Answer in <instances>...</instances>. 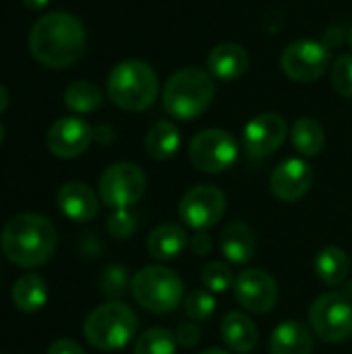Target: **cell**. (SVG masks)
Masks as SVG:
<instances>
[{
	"label": "cell",
	"mask_w": 352,
	"mask_h": 354,
	"mask_svg": "<svg viewBox=\"0 0 352 354\" xmlns=\"http://www.w3.org/2000/svg\"><path fill=\"white\" fill-rule=\"evenodd\" d=\"M85 44L87 33L83 23L64 10L39 17L29 31V50L33 58L50 68H64L77 62Z\"/></svg>",
	"instance_id": "1"
},
{
	"label": "cell",
	"mask_w": 352,
	"mask_h": 354,
	"mask_svg": "<svg viewBox=\"0 0 352 354\" xmlns=\"http://www.w3.org/2000/svg\"><path fill=\"white\" fill-rule=\"evenodd\" d=\"M58 234L54 224L39 214H19L2 228V251L19 268L33 270L50 261Z\"/></svg>",
	"instance_id": "2"
},
{
	"label": "cell",
	"mask_w": 352,
	"mask_h": 354,
	"mask_svg": "<svg viewBox=\"0 0 352 354\" xmlns=\"http://www.w3.org/2000/svg\"><path fill=\"white\" fill-rule=\"evenodd\" d=\"M214 95L216 79L210 75V71L199 66H185L166 81L162 89V104L174 118L193 120L212 106Z\"/></svg>",
	"instance_id": "3"
},
{
	"label": "cell",
	"mask_w": 352,
	"mask_h": 354,
	"mask_svg": "<svg viewBox=\"0 0 352 354\" xmlns=\"http://www.w3.org/2000/svg\"><path fill=\"white\" fill-rule=\"evenodd\" d=\"M160 81L145 60H122L108 75L110 100L127 112H143L158 97Z\"/></svg>",
	"instance_id": "4"
},
{
	"label": "cell",
	"mask_w": 352,
	"mask_h": 354,
	"mask_svg": "<svg viewBox=\"0 0 352 354\" xmlns=\"http://www.w3.org/2000/svg\"><path fill=\"white\" fill-rule=\"evenodd\" d=\"M137 326L139 319L129 305L110 301L87 315L83 334L87 342L98 351H120L135 338Z\"/></svg>",
	"instance_id": "5"
},
{
	"label": "cell",
	"mask_w": 352,
	"mask_h": 354,
	"mask_svg": "<svg viewBox=\"0 0 352 354\" xmlns=\"http://www.w3.org/2000/svg\"><path fill=\"white\" fill-rule=\"evenodd\" d=\"M131 292L145 311L162 315L174 311L183 303L185 284L174 270L164 266H147L135 274Z\"/></svg>",
	"instance_id": "6"
},
{
	"label": "cell",
	"mask_w": 352,
	"mask_h": 354,
	"mask_svg": "<svg viewBox=\"0 0 352 354\" xmlns=\"http://www.w3.org/2000/svg\"><path fill=\"white\" fill-rule=\"evenodd\" d=\"M309 322L319 340L330 344L346 342L352 336V299L344 292L317 297L311 305Z\"/></svg>",
	"instance_id": "7"
},
{
	"label": "cell",
	"mask_w": 352,
	"mask_h": 354,
	"mask_svg": "<svg viewBox=\"0 0 352 354\" xmlns=\"http://www.w3.org/2000/svg\"><path fill=\"white\" fill-rule=\"evenodd\" d=\"M147 189L145 172L133 162H118L104 170L98 183V193L104 205L112 209L133 207Z\"/></svg>",
	"instance_id": "8"
},
{
	"label": "cell",
	"mask_w": 352,
	"mask_h": 354,
	"mask_svg": "<svg viewBox=\"0 0 352 354\" xmlns=\"http://www.w3.org/2000/svg\"><path fill=\"white\" fill-rule=\"evenodd\" d=\"M239 158L237 139L224 129H205L189 143L191 164L205 174H220L234 166Z\"/></svg>",
	"instance_id": "9"
},
{
	"label": "cell",
	"mask_w": 352,
	"mask_h": 354,
	"mask_svg": "<svg viewBox=\"0 0 352 354\" xmlns=\"http://www.w3.org/2000/svg\"><path fill=\"white\" fill-rule=\"evenodd\" d=\"M332 64L330 48L315 39H297L280 54L284 75L297 83H313L326 75Z\"/></svg>",
	"instance_id": "10"
},
{
	"label": "cell",
	"mask_w": 352,
	"mask_h": 354,
	"mask_svg": "<svg viewBox=\"0 0 352 354\" xmlns=\"http://www.w3.org/2000/svg\"><path fill=\"white\" fill-rule=\"evenodd\" d=\"M224 212L226 197L214 185H197L189 189L178 203L180 220L197 232L214 228L222 220Z\"/></svg>",
	"instance_id": "11"
},
{
	"label": "cell",
	"mask_w": 352,
	"mask_h": 354,
	"mask_svg": "<svg viewBox=\"0 0 352 354\" xmlns=\"http://www.w3.org/2000/svg\"><path fill=\"white\" fill-rule=\"evenodd\" d=\"M234 297L251 313H270L278 303V284L263 270H245L234 280Z\"/></svg>",
	"instance_id": "12"
},
{
	"label": "cell",
	"mask_w": 352,
	"mask_h": 354,
	"mask_svg": "<svg viewBox=\"0 0 352 354\" xmlns=\"http://www.w3.org/2000/svg\"><path fill=\"white\" fill-rule=\"evenodd\" d=\"M288 133L286 120L276 112H263L251 118L243 131V143L249 156L266 158L280 149Z\"/></svg>",
	"instance_id": "13"
},
{
	"label": "cell",
	"mask_w": 352,
	"mask_h": 354,
	"mask_svg": "<svg viewBox=\"0 0 352 354\" xmlns=\"http://www.w3.org/2000/svg\"><path fill=\"white\" fill-rule=\"evenodd\" d=\"M93 139V129L77 116L58 118L46 135L48 149L62 160H73L81 156Z\"/></svg>",
	"instance_id": "14"
},
{
	"label": "cell",
	"mask_w": 352,
	"mask_h": 354,
	"mask_svg": "<svg viewBox=\"0 0 352 354\" xmlns=\"http://www.w3.org/2000/svg\"><path fill=\"white\" fill-rule=\"evenodd\" d=\"M313 185V168L309 162L301 158H288L280 162L272 176H270V189L274 197L286 203H295L303 199Z\"/></svg>",
	"instance_id": "15"
},
{
	"label": "cell",
	"mask_w": 352,
	"mask_h": 354,
	"mask_svg": "<svg viewBox=\"0 0 352 354\" xmlns=\"http://www.w3.org/2000/svg\"><path fill=\"white\" fill-rule=\"evenodd\" d=\"M58 209L73 222H89L100 212V199L85 183L71 180L60 187L56 195Z\"/></svg>",
	"instance_id": "16"
},
{
	"label": "cell",
	"mask_w": 352,
	"mask_h": 354,
	"mask_svg": "<svg viewBox=\"0 0 352 354\" xmlns=\"http://www.w3.org/2000/svg\"><path fill=\"white\" fill-rule=\"evenodd\" d=\"M249 68V54L241 44H218L207 56V71L218 81H237Z\"/></svg>",
	"instance_id": "17"
},
{
	"label": "cell",
	"mask_w": 352,
	"mask_h": 354,
	"mask_svg": "<svg viewBox=\"0 0 352 354\" xmlns=\"http://www.w3.org/2000/svg\"><path fill=\"white\" fill-rule=\"evenodd\" d=\"M220 336L232 353L239 354H249L251 351H255L259 342V332L255 322L241 311H230L228 315H224L220 324Z\"/></svg>",
	"instance_id": "18"
},
{
	"label": "cell",
	"mask_w": 352,
	"mask_h": 354,
	"mask_svg": "<svg viewBox=\"0 0 352 354\" xmlns=\"http://www.w3.org/2000/svg\"><path fill=\"white\" fill-rule=\"evenodd\" d=\"M313 334L297 319L282 322L270 338V354H311Z\"/></svg>",
	"instance_id": "19"
},
{
	"label": "cell",
	"mask_w": 352,
	"mask_h": 354,
	"mask_svg": "<svg viewBox=\"0 0 352 354\" xmlns=\"http://www.w3.org/2000/svg\"><path fill=\"white\" fill-rule=\"evenodd\" d=\"M220 251L228 263L245 266L255 257V236L245 222H230L220 234Z\"/></svg>",
	"instance_id": "20"
},
{
	"label": "cell",
	"mask_w": 352,
	"mask_h": 354,
	"mask_svg": "<svg viewBox=\"0 0 352 354\" xmlns=\"http://www.w3.org/2000/svg\"><path fill=\"white\" fill-rule=\"evenodd\" d=\"M187 232L178 224H162L147 239V253L158 261L174 259L187 247Z\"/></svg>",
	"instance_id": "21"
},
{
	"label": "cell",
	"mask_w": 352,
	"mask_h": 354,
	"mask_svg": "<svg viewBox=\"0 0 352 354\" xmlns=\"http://www.w3.org/2000/svg\"><path fill=\"white\" fill-rule=\"evenodd\" d=\"M143 145H145V153L151 160L166 162V160L174 158V153L180 147V131L176 124H172L168 120H160L147 131Z\"/></svg>",
	"instance_id": "22"
},
{
	"label": "cell",
	"mask_w": 352,
	"mask_h": 354,
	"mask_svg": "<svg viewBox=\"0 0 352 354\" xmlns=\"http://www.w3.org/2000/svg\"><path fill=\"white\" fill-rule=\"evenodd\" d=\"M12 305L23 313L39 311L48 301V286L41 276L37 274H23L10 290Z\"/></svg>",
	"instance_id": "23"
},
{
	"label": "cell",
	"mask_w": 352,
	"mask_h": 354,
	"mask_svg": "<svg viewBox=\"0 0 352 354\" xmlns=\"http://www.w3.org/2000/svg\"><path fill=\"white\" fill-rule=\"evenodd\" d=\"M315 274L328 286H340L351 274V257L340 247H326L315 257Z\"/></svg>",
	"instance_id": "24"
},
{
	"label": "cell",
	"mask_w": 352,
	"mask_h": 354,
	"mask_svg": "<svg viewBox=\"0 0 352 354\" xmlns=\"http://www.w3.org/2000/svg\"><path fill=\"white\" fill-rule=\"evenodd\" d=\"M290 139H293L295 149H297L301 156H307V158L319 156L322 149H324V145H326L324 127H322L315 118H309V116L299 118V120L293 124Z\"/></svg>",
	"instance_id": "25"
},
{
	"label": "cell",
	"mask_w": 352,
	"mask_h": 354,
	"mask_svg": "<svg viewBox=\"0 0 352 354\" xmlns=\"http://www.w3.org/2000/svg\"><path fill=\"white\" fill-rule=\"evenodd\" d=\"M64 104L77 114L93 112L102 104V91L91 81H75L64 89Z\"/></svg>",
	"instance_id": "26"
},
{
	"label": "cell",
	"mask_w": 352,
	"mask_h": 354,
	"mask_svg": "<svg viewBox=\"0 0 352 354\" xmlns=\"http://www.w3.org/2000/svg\"><path fill=\"white\" fill-rule=\"evenodd\" d=\"M176 336L164 328L143 332L135 342V354H176Z\"/></svg>",
	"instance_id": "27"
},
{
	"label": "cell",
	"mask_w": 352,
	"mask_h": 354,
	"mask_svg": "<svg viewBox=\"0 0 352 354\" xmlns=\"http://www.w3.org/2000/svg\"><path fill=\"white\" fill-rule=\"evenodd\" d=\"M234 272L228 263L224 261H212L201 270V282L203 288H207L210 292H226L228 288L234 286Z\"/></svg>",
	"instance_id": "28"
},
{
	"label": "cell",
	"mask_w": 352,
	"mask_h": 354,
	"mask_svg": "<svg viewBox=\"0 0 352 354\" xmlns=\"http://www.w3.org/2000/svg\"><path fill=\"white\" fill-rule=\"evenodd\" d=\"M214 309L216 299L214 292H210L207 288H195L185 299V313L191 322H205L207 317H212Z\"/></svg>",
	"instance_id": "29"
},
{
	"label": "cell",
	"mask_w": 352,
	"mask_h": 354,
	"mask_svg": "<svg viewBox=\"0 0 352 354\" xmlns=\"http://www.w3.org/2000/svg\"><path fill=\"white\" fill-rule=\"evenodd\" d=\"M330 79L338 95L352 100V54H342L332 62Z\"/></svg>",
	"instance_id": "30"
},
{
	"label": "cell",
	"mask_w": 352,
	"mask_h": 354,
	"mask_svg": "<svg viewBox=\"0 0 352 354\" xmlns=\"http://www.w3.org/2000/svg\"><path fill=\"white\" fill-rule=\"evenodd\" d=\"M129 286V274L124 268L120 266H112L104 272L102 280H100V288L106 297L110 299H116V297H122L124 290Z\"/></svg>",
	"instance_id": "31"
},
{
	"label": "cell",
	"mask_w": 352,
	"mask_h": 354,
	"mask_svg": "<svg viewBox=\"0 0 352 354\" xmlns=\"http://www.w3.org/2000/svg\"><path fill=\"white\" fill-rule=\"evenodd\" d=\"M106 226H108V232L114 239L124 241V239H129L135 232L137 220H135V216L129 209H114V214L108 218V224Z\"/></svg>",
	"instance_id": "32"
},
{
	"label": "cell",
	"mask_w": 352,
	"mask_h": 354,
	"mask_svg": "<svg viewBox=\"0 0 352 354\" xmlns=\"http://www.w3.org/2000/svg\"><path fill=\"white\" fill-rule=\"evenodd\" d=\"M176 342L180 344V346H185V348H193V346H197L199 344V338H201V330H199V326L197 324H191V322H187V324H180L178 326V330H176Z\"/></svg>",
	"instance_id": "33"
},
{
	"label": "cell",
	"mask_w": 352,
	"mask_h": 354,
	"mask_svg": "<svg viewBox=\"0 0 352 354\" xmlns=\"http://www.w3.org/2000/svg\"><path fill=\"white\" fill-rule=\"evenodd\" d=\"M212 249H214V243H212V236H210L205 230L197 232V234L191 239V251H193L195 255L205 257V255L212 253Z\"/></svg>",
	"instance_id": "34"
},
{
	"label": "cell",
	"mask_w": 352,
	"mask_h": 354,
	"mask_svg": "<svg viewBox=\"0 0 352 354\" xmlns=\"http://www.w3.org/2000/svg\"><path fill=\"white\" fill-rule=\"evenodd\" d=\"M48 354H85L81 348V344H77L71 338H60L56 342H52V346L48 348Z\"/></svg>",
	"instance_id": "35"
},
{
	"label": "cell",
	"mask_w": 352,
	"mask_h": 354,
	"mask_svg": "<svg viewBox=\"0 0 352 354\" xmlns=\"http://www.w3.org/2000/svg\"><path fill=\"white\" fill-rule=\"evenodd\" d=\"M48 2H50V0H23V4H25L27 8H31V10H41Z\"/></svg>",
	"instance_id": "36"
},
{
	"label": "cell",
	"mask_w": 352,
	"mask_h": 354,
	"mask_svg": "<svg viewBox=\"0 0 352 354\" xmlns=\"http://www.w3.org/2000/svg\"><path fill=\"white\" fill-rule=\"evenodd\" d=\"M6 106H8V91L0 85V114L6 110Z\"/></svg>",
	"instance_id": "37"
},
{
	"label": "cell",
	"mask_w": 352,
	"mask_h": 354,
	"mask_svg": "<svg viewBox=\"0 0 352 354\" xmlns=\"http://www.w3.org/2000/svg\"><path fill=\"white\" fill-rule=\"evenodd\" d=\"M201 354H230V353H226V351H222V348H207V351H203Z\"/></svg>",
	"instance_id": "38"
},
{
	"label": "cell",
	"mask_w": 352,
	"mask_h": 354,
	"mask_svg": "<svg viewBox=\"0 0 352 354\" xmlns=\"http://www.w3.org/2000/svg\"><path fill=\"white\" fill-rule=\"evenodd\" d=\"M4 135H6V133H4V127H2V124H0V143H2V141H4Z\"/></svg>",
	"instance_id": "39"
},
{
	"label": "cell",
	"mask_w": 352,
	"mask_h": 354,
	"mask_svg": "<svg viewBox=\"0 0 352 354\" xmlns=\"http://www.w3.org/2000/svg\"><path fill=\"white\" fill-rule=\"evenodd\" d=\"M349 41H351V48H352V25H351V29H349Z\"/></svg>",
	"instance_id": "40"
}]
</instances>
